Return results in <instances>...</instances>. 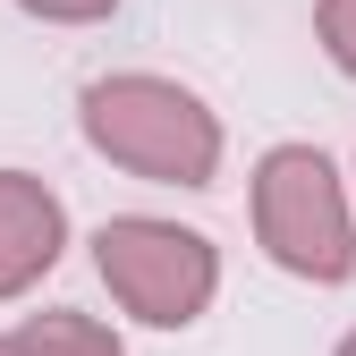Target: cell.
<instances>
[{
	"label": "cell",
	"mask_w": 356,
	"mask_h": 356,
	"mask_svg": "<svg viewBox=\"0 0 356 356\" xmlns=\"http://www.w3.org/2000/svg\"><path fill=\"white\" fill-rule=\"evenodd\" d=\"M339 356H356V331H348V348H339Z\"/></svg>",
	"instance_id": "obj_8"
},
{
	"label": "cell",
	"mask_w": 356,
	"mask_h": 356,
	"mask_svg": "<svg viewBox=\"0 0 356 356\" xmlns=\"http://www.w3.org/2000/svg\"><path fill=\"white\" fill-rule=\"evenodd\" d=\"M323 51L356 76V0H323Z\"/></svg>",
	"instance_id": "obj_6"
},
{
	"label": "cell",
	"mask_w": 356,
	"mask_h": 356,
	"mask_svg": "<svg viewBox=\"0 0 356 356\" xmlns=\"http://www.w3.org/2000/svg\"><path fill=\"white\" fill-rule=\"evenodd\" d=\"M0 356H9V348H0Z\"/></svg>",
	"instance_id": "obj_9"
},
{
	"label": "cell",
	"mask_w": 356,
	"mask_h": 356,
	"mask_svg": "<svg viewBox=\"0 0 356 356\" xmlns=\"http://www.w3.org/2000/svg\"><path fill=\"white\" fill-rule=\"evenodd\" d=\"M254 229L272 246L280 272L297 280H348L356 272V238H348V204L339 178L314 145H280L254 170Z\"/></svg>",
	"instance_id": "obj_2"
},
{
	"label": "cell",
	"mask_w": 356,
	"mask_h": 356,
	"mask_svg": "<svg viewBox=\"0 0 356 356\" xmlns=\"http://www.w3.org/2000/svg\"><path fill=\"white\" fill-rule=\"evenodd\" d=\"M60 238H68L60 195L42 178H26V170H0V297H17V289H34L51 272Z\"/></svg>",
	"instance_id": "obj_4"
},
{
	"label": "cell",
	"mask_w": 356,
	"mask_h": 356,
	"mask_svg": "<svg viewBox=\"0 0 356 356\" xmlns=\"http://www.w3.org/2000/svg\"><path fill=\"white\" fill-rule=\"evenodd\" d=\"M85 136L119 170L161 178V187H212L220 170V127L195 94H178L161 76H102L85 85Z\"/></svg>",
	"instance_id": "obj_1"
},
{
	"label": "cell",
	"mask_w": 356,
	"mask_h": 356,
	"mask_svg": "<svg viewBox=\"0 0 356 356\" xmlns=\"http://www.w3.org/2000/svg\"><path fill=\"white\" fill-rule=\"evenodd\" d=\"M17 9L51 17V26H94V17H111V9H119V0H17Z\"/></svg>",
	"instance_id": "obj_7"
},
{
	"label": "cell",
	"mask_w": 356,
	"mask_h": 356,
	"mask_svg": "<svg viewBox=\"0 0 356 356\" xmlns=\"http://www.w3.org/2000/svg\"><path fill=\"white\" fill-rule=\"evenodd\" d=\"M9 356H127V348L94 314H26L17 339H9Z\"/></svg>",
	"instance_id": "obj_5"
},
{
	"label": "cell",
	"mask_w": 356,
	"mask_h": 356,
	"mask_svg": "<svg viewBox=\"0 0 356 356\" xmlns=\"http://www.w3.org/2000/svg\"><path fill=\"white\" fill-rule=\"evenodd\" d=\"M94 263H102L111 297L145 323H195L212 305V280H220L212 246L195 229H170V220H111L94 238Z\"/></svg>",
	"instance_id": "obj_3"
}]
</instances>
